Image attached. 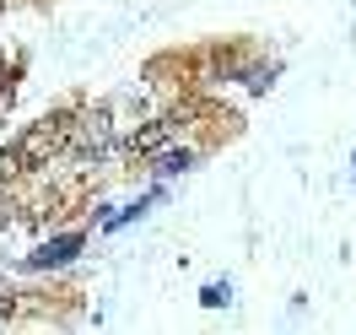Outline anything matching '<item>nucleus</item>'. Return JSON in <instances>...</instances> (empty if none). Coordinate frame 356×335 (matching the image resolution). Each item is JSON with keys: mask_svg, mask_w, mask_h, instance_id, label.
<instances>
[{"mask_svg": "<svg viewBox=\"0 0 356 335\" xmlns=\"http://www.w3.org/2000/svg\"><path fill=\"white\" fill-rule=\"evenodd\" d=\"M65 141H70V125H65V119H44V125H33V130L17 141V157L38 168V162H49V157L65 146Z\"/></svg>", "mask_w": 356, "mask_h": 335, "instance_id": "obj_1", "label": "nucleus"}, {"mask_svg": "<svg viewBox=\"0 0 356 335\" xmlns=\"http://www.w3.org/2000/svg\"><path fill=\"white\" fill-rule=\"evenodd\" d=\"M189 162H195L189 152H168L162 162H156V173H178V168H189Z\"/></svg>", "mask_w": 356, "mask_h": 335, "instance_id": "obj_5", "label": "nucleus"}, {"mask_svg": "<svg viewBox=\"0 0 356 335\" xmlns=\"http://www.w3.org/2000/svg\"><path fill=\"white\" fill-rule=\"evenodd\" d=\"M108 141H113V130H108V114H103V109H97V114H81V119L70 125V146H76L81 162H97V157L108 152Z\"/></svg>", "mask_w": 356, "mask_h": 335, "instance_id": "obj_2", "label": "nucleus"}, {"mask_svg": "<svg viewBox=\"0 0 356 335\" xmlns=\"http://www.w3.org/2000/svg\"><path fill=\"white\" fill-rule=\"evenodd\" d=\"M11 309H17V297H11V292L0 287V313H11Z\"/></svg>", "mask_w": 356, "mask_h": 335, "instance_id": "obj_7", "label": "nucleus"}, {"mask_svg": "<svg viewBox=\"0 0 356 335\" xmlns=\"http://www.w3.org/2000/svg\"><path fill=\"white\" fill-rule=\"evenodd\" d=\"M173 130H178V119H152L146 130H135V135H130V152H135V157H152V152H162V146L173 141Z\"/></svg>", "mask_w": 356, "mask_h": 335, "instance_id": "obj_4", "label": "nucleus"}, {"mask_svg": "<svg viewBox=\"0 0 356 335\" xmlns=\"http://www.w3.org/2000/svg\"><path fill=\"white\" fill-rule=\"evenodd\" d=\"M17 168H22L17 146H11V152H0V184H6V179H17Z\"/></svg>", "mask_w": 356, "mask_h": 335, "instance_id": "obj_6", "label": "nucleus"}, {"mask_svg": "<svg viewBox=\"0 0 356 335\" xmlns=\"http://www.w3.org/2000/svg\"><path fill=\"white\" fill-rule=\"evenodd\" d=\"M76 254H81V238H76V233H65V238H54V244H44L38 254H27V265H33V270H49V265H70Z\"/></svg>", "mask_w": 356, "mask_h": 335, "instance_id": "obj_3", "label": "nucleus"}]
</instances>
